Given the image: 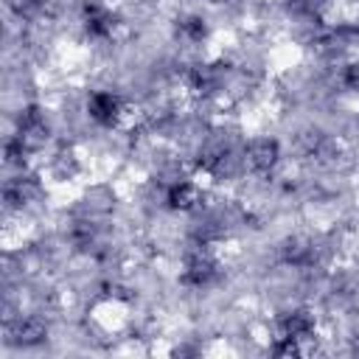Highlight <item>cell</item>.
I'll list each match as a JSON object with an SVG mask.
<instances>
[{
	"label": "cell",
	"instance_id": "cell-1",
	"mask_svg": "<svg viewBox=\"0 0 359 359\" xmlns=\"http://www.w3.org/2000/svg\"><path fill=\"white\" fill-rule=\"evenodd\" d=\"M244 160H247V165L252 168V171H269L272 165H275V160H278V146H275V140H252L247 149H244Z\"/></svg>",
	"mask_w": 359,
	"mask_h": 359
},
{
	"label": "cell",
	"instance_id": "cell-2",
	"mask_svg": "<svg viewBox=\"0 0 359 359\" xmlns=\"http://www.w3.org/2000/svg\"><path fill=\"white\" fill-rule=\"evenodd\" d=\"M87 109H90V115H93L95 121L112 123V121L118 118L121 104H118V98H115L112 93H93L90 101H87Z\"/></svg>",
	"mask_w": 359,
	"mask_h": 359
},
{
	"label": "cell",
	"instance_id": "cell-3",
	"mask_svg": "<svg viewBox=\"0 0 359 359\" xmlns=\"http://www.w3.org/2000/svg\"><path fill=\"white\" fill-rule=\"evenodd\" d=\"M345 81L353 87V90H359V65H353L351 70H348V76H345Z\"/></svg>",
	"mask_w": 359,
	"mask_h": 359
}]
</instances>
